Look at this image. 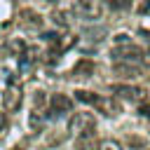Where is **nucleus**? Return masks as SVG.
<instances>
[{
    "instance_id": "obj_2",
    "label": "nucleus",
    "mask_w": 150,
    "mask_h": 150,
    "mask_svg": "<svg viewBox=\"0 0 150 150\" xmlns=\"http://www.w3.org/2000/svg\"><path fill=\"white\" fill-rule=\"evenodd\" d=\"M94 129H96V122L89 112H75L68 122V131L77 138H84V136H94Z\"/></svg>"
},
{
    "instance_id": "obj_6",
    "label": "nucleus",
    "mask_w": 150,
    "mask_h": 150,
    "mask_svg": "<svg viewBox=\"0 0 150 150\" xmlns=\"http://www.w3.org/2000/svg\"><path fill=\"white\" fill-rule=\"evenodd\" d=\"M19 23L26 30H40L42 28V16L35 9H21L19 12Z\"/></svg>"
},
{
    "instance_id": "obj_21",
    "label": "nucleus",
    "mask_w": 150,
    "mask_h": 150,
    "mask_svg": "<svg viewBox=\"0 0 150 150\" xmlns=\"http://www.w3.org/2000/svg\"><path fill=\"white\" fill-rule=\"evenodd\" d=\"M148 52H150V45H148Z\"/></svg>"
},
{
    "instance_id": "obj_8",
    "label": "nucleus",
    "mask_w": 150,
    "mask_h": 150,
    "mask_svg": "<svg viewBox=\"0 0 150 150\" xmlns=\"http://www.w3.org/2000/svg\"><path fill=\"white\" fill-rule=\"evenodd\" d=\"M94 61H89V59H82V61H77L75 66H73V75L75 77H89V75H94Z\"/></svg>"
},
{
    "instance_id": "obj_10",
    "label": "nucleus",
    "mask_w": 150,
    "mask_h": 150,
    "mask_svg": "<svg viewBox=\"0 0 150 150\" xmlns=\"http://www.w3.org/2000/svg\"><path fill=\"white\" fill-rule=\"evenodd\" d=\"M7 47H9V52H12L14 56H23V54H26V45H23V40H19V38H12Z\"/></svg>"
},
{
    "instance_id": "obj_9",
    "label": "nucleus",
    "mask_w": 150,
    "mask_h": 150,
    "mask_svg": "<svg viewBox=\"0 0 150 150\" xmlns=\"http://www.w3.org/2000/svg\"><path fill=\"white\" fill-rule=\"evenodd\" d=\"M115 73L122 75V77H138L141 75V70L131 63H115Z\"/></svg>"
},
{
    "instance_id": "obj_3",
    "label": "nucleus",
    "mask_w": 150,
    "mask_h": 150,
    "mask_svg": "<svg viewBox=\"0 0 150 150\" xmlns=\"http://www.w3.org/2000/svg\"><path fill=\"white\" fill-rule=\"evenodd\" d=\"M110 56H112L117 63H134V66H136V63L143 61V49L136 47V45H131V42H124V45L112 47Z\"/></svg>"
},
{
    "instance_id": "obj_17",
    "label": "nucleus",
    "mask_w": 150,
    "mask_h": 150,
    "mask_svg": "<svg viewBox=\"0 0 150 150\" xmlns=\"http://www.w3.org/2000/svg\"><path fill=\"white\" fill-rule=\"evenodd\" d=\"M138 12H141V14H148V12H150V0H145V2L138 7Z\"/></svg>"
},
{
    "instance_id": "obj_16",
    "label": "nucleus",
    "mask_w": 150,
    "mask_h": 150,
    "mask_svg": "<svg viewBox=\"0 0 150 150\" xmlns=\"http://www.w3.org/2000/svg\"><path fill=\"white\" fill-rule=\"evenodd\" d=\"M52 21L59 23L61 28H68V19H66V12H54L52 14Z\"/></svg>"
},
{
    "instance_id": "obj_15",
    "label": "nucleus",
    "mask_w": 150,
    "mask_h": 150,
    "mask_svg": "<svg viewBox=\"0 0 150 150\" xmlns=\"http://www.w3.org/2000/svg\"><path fill=\"white\" fill-rule=\"evenodd\" d=\"M75 7L80 12H84V14H89L94 9V0H75Z\"/></svg>"
},
{
    "instance_id": "obj_20",
    "label": "nucleus",
    "mask_w": 150,
    "mask_h": 150,
    "mask_svg": "<svg viewBox=\"0 0 150 150\" xmlns=\"http://www.w3.org/2000/svg\"><path fill=\"white\" fill-rule=\"evenodd\" d=\"M45 2H56V0H45Z\"/></svg>"
},
{
    "instance_id": "obj_1",
    "label": "nucleus",
    "mask_w": 150,
    "mask_h": 150,
    "mask_svg": "<svg viewBox=\"0 0 150 150\" xmlns=\"http://www.w3.org/2000/svg\"><path fill=\"white\" fill-rule=\"evenodd\" d=\"M75 98L82 101V103L96 105L98 112H103V115H108V117H112V115L120 112V105H117L115 98H105V96H98V94H91V91H84V89H77V91H75Z\"/></svg>"
},
{
    "instance_id": "obj_13",
    "label": "nucleus",
    "mask_w": 150,
    "mask_h": 150,
    "mask_svg": "<svg viewBox=\"0 0 150 150\" xmlns=\"http://www.w3.org/2000/svg\"><path fill=\"white\" fill-rule=\"evenodd\" d=\"M42 122H45V115H42L40 110H33V112H30V127H33V129H40Z\"/></svg>"
},
{
    "instance_id": "obj_5",
    "label": "nucleus",
    "mask_w": 150,
    "mask_h": 150,
    "mask_svg": "<svg viewBox=\"0 0 150 150\" xmlns=\"http://www.w3.org/2000/svg\"><path fill=\"white\" fill-rule=\"evenodd\" d=\"M2 105H5V110H9V112L19 110V105H21V87H19L16 82H9V84L5 87Z\"/></svg>"
},
{
    "instance_id": "obj_7",
    "label": "nucleus",
    "mask_w": 150,
    "mask_h": 150,
    "mask_svg": "<svg viewBox=\"0 0 150 150\" xmlns=\"http://www.w3.org/2000/svg\"><path fill=\"white\" fill-rule=\"evenodd\" d=\"M49 108H52L54 115L70 112V110H73V98L66 96V94H52V98H49Z\"/></svg>"
},
{
    "instance_id": "obj_11",
    "label": "nucleus",
    "mask_w": 150,
    "mask_h": 150,
    "mask_svg": "<svg viewBox=\"0 0 150 150\" xmlns=\"http://www.w3.org/2000/svg\"><path fill=\"white\" fill-rule=\"evenodd\" d=\"M77 150H98V143L94 141V136H84L77 138Z\"/></svg>"
},
{
    "instance_id": "obj_4",
    "label": "nucleus",
    "mask_w": 150,
    "mask_h": 150,
    "mask_svg": "<svg viewBox=\"0 0 150 150\" xmlns=\"http://www.w3.org/2000/svg\"><path fill=\"white\" fill-rule=\"evenodd\" d=\"M112 94L120 96V98H127L131 103L145 101V89L143 87H134V84H112Z\"/></svg>"
},
{
    "instance_id": "obj_18",
    "label": "nucleus",
    "mask_w": 150,
    "mask_h": 150,
    "mask_svg": "<svg viewBox=\"0 0 150 150\" xmlns=\"http://www.w3.org/2000/svg\"><path fill=\"white\" fill-rule=\"evenodd\" d=\"M138 112H141L143 117H150V105H141V108H138Z\"/></svg>"
},
{
    "instance_id": "obj_14",
    "label": "nucleus",
    "mask_w": 150,
    "mask_h": 150,
    "mask_svg": "<svg viewBox=\"0 0 150 150\" xmlns=\"http://www.w3.org/2000/svg\"><path fill=\"white\" fill-rule=\"evenodd\" d=\"M110 9H127L129 5H131V0H103Z\"/></svg>"
},
{
    "instance_id": "obj_12",
    "label": "nucleus",
    "mask_w": 150,
    "mask_h": 150,
    "mask_svg": "<svg viewBox=\"0 0 150 150\" xmlns=\"http://www.w3.org/2000/svg\"><path fill=\"white\" fill-rule=\"evenodd\" d=\"M98 150H122V145L117 141H112V138H103L98 143Z\"/></svg>"
},
{
    "instance_id": "obj_19",
    "label": "nucleus",
    "mask_w": 150,
    "mask_h": 150,
    "mask_svg": "<svg viewBox=\"0 0 150 150\" xmlns=\"http://www.w3.org/2000/svg\"><path fill=\"white\" fill-rule=\"evenodd\" d=\"M7 127V117H5V112H0V131Z\"/></svg>"
}]
</instances>
